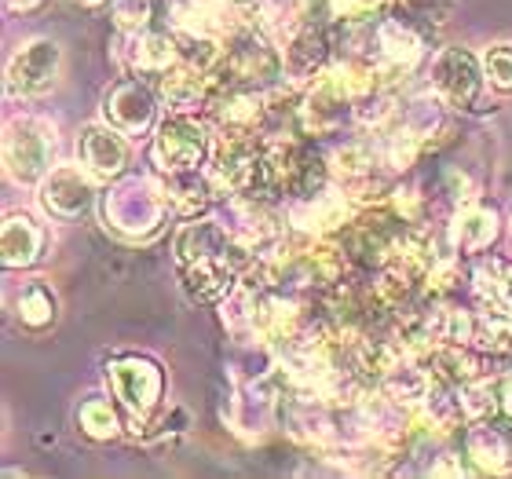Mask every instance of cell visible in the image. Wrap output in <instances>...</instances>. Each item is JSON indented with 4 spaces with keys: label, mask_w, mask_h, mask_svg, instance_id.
Instances as JSON below:
<instances>
[{
    "label": "cell",
    "mask_w": 512,
    "mask_h": 479,
    "mask_svg": "<svg viewBox=\"0 0 512 479\" xmlns=\"http://www.w3.org/2000/svg\"><path fill=\"white\" fill-rule=\"evenodd\" d=\"M55 132L41 118H15L4 128V169L19 187L44 183L52 172Z\"/></svg>",
    "instance_id": "cell-1"
},
{
    "label": "cell",
    "mask_w": 512,
    "mask_h": 479,
    "mask_svg": "<svg viewBox=\"0 0 512 479\" xmlns=\"http://www.w3.org/2000/svg\"><path fill=\"white\" fill-rule=\"evenodd\" d=\"M205 154H209V136L198 121H191L187 114H172L158 125L154 136V161L161 172H198L202 169Z\"/></svg>",
    "instance_id": "cell-2"
},
{
    "label": "cell",
    "mask_w": 512,
    "mask_h": 479,
    "mask_svg": "<svg viewBox=\"0 0 512 479\" xmlns=\"http://www.w3.org/2000/svg\"><path fill=\"white\" fill-rule=\"evenodd\" d=\"M59 66H63V52L55 41L41 37V41L22 44L8 63V96L37 99L52 92V85L59 81Z\"/></svg>",
    "instance_id": "cell-3"
},
{
    "label": "cell",
    "mask_w": 512,
    "mask_h": 479,
    "mask_svg": "<svg viewBox=\"0 0 512 479\" xmlns=\"http://www.w3.org/2000/svg\"><path fill=\"white\" fill-rule=\"evenodd\" d=\"M483 81H487V74L480 70L476 55L465 48H443L432 63V88L447 107L469 110L480 99Z\"/></svg>",
    "instance_id": "cell-4"
},
{
    "label": "cell",
    "mask_w": 512,
    "mask_h": 479,
    "mask_svg": "<svg viewBox=\"0 0 512 479\" xmlns=\"http://www.w3.org/2000/svg\"><path fill=\"white\" fill-rule=\"evenodd\" d=\"M110 384H114V395L132 414H150L158 406L161 392H165V377H161L158 362L139 359V355H125V359L110 362Z\"/></svg>",
    "instance_id": "cell-5"
},
{
    "label": "cell",
    "mask_w": 512,
    "mask_h": 479,
    "mask_svg": "<svg viewBox=\"0 0 512 479\" xmlns=\"http://www.w3.org/2000/svg\"><path fill=\"white\" fill-rule=\"evenodd\" d=\"M92 172H81V165H63L52 169L41 183V205L44 213H52L55 220H77L81 213L92 209L96 191H92Z\"/></svg>",
    "instance_id": "cell-6"
},
{
    "label": "cell",
    "mask_w": 512,
    "mask_h": 479,
    "mask_svg": "<svg viewBox=\"0 0 512 479\" xmlns=\"http://www.w3.org/2000/svg\"><path fill=\"white\" fill-rule=\"evenodd\" d=\"M256 165H260V143H256L253 136L220 132V139H216V147H213V169H209L216 187L249 191L256 176Z\"/></svg>",
    "instance_id": "cell-7"
},
{
    "label": "cell",
    "mask_w": 512,
    "mask_h": 479,
    "mask_svg": "<svg viewBox=\"0 0 512 479\" xmlns=\"http://www.w3.org/2000/svg\"><path fill=\"white\" fill-rule=\"evenodd\" d=\"M77 158L96 180H118L128 165V139L121 128L107 125H88L77 139Z\"/></svg>",
    "instance_id": "cell-8"
},
{
    "label": "cell",
    "mask_w": 512,
    "mask_h": 479,
    "mask_svg": "<svg viewBox=\"0 0 512 479\" xmlns=\"http://www.w3.org/2000/svg\"><path fill=\"white\" fill-rule=\"evenodd\" d=\"M417 59H421V37H417L406 22L384 19L381 26H377V48H374L377 74L392 81L395 74H406Z\"/></svg>",
    "instance_id": "cell-9"
},
{
    "label": "cell",
    "mask_w": 512,
    "mask_h": 479,
    "mask_svg": "<svg viewBox=\"0 0 512 479\" xmlns=\"http://www.w3.org/2000/svg\"><path fill=\"white\" fill-rule=\"evenodd\" d=\"M107 121L121 128L125 136L147 132L150 121H154V92L139 81H121L107 96Z\"/></svg>",
    "instance_id": "cell-10"
},
{
    "label": "cell",
    "mask_w": 512,
    "mask_h": 479,
    "mask_svg": "<svg viewBox=\"0 0 512 479\" xmlns=\"http://www.w3.org/2000/svg\"><path fill=\"white\" fill-rule=\"evenodd\" d=\"M235 286V264L227 256H216V260H198V264L187 267L183 275V289L187 297L198 300V304H213V300L227 297Z\"/></svg>",
    "instance_id": "cell-11"
},
{
    "label": "cell",
    "mask_w": 512,
    "mask_h": 479,
    "mask_svg": "<svg viewBox=\"0 0 512 479\" xmlns=\"http://www.w3.org/2000/svg\"><path fill=\"white\" fill-rule=\"evenodd\" d=\"M44 231L33 224L30 216H8L4 220V235H0V260L4 267H30L37 256H41Z\"/></svg>",
    "instance_id": "cell-12"
},
{
    "label": "cell",
    "mask_w": 512,
    "mask_h": 479,
    "mask_svg": "<svg viewBox=\"0 0 512 479\" xmlns=\"http://www.w3.org/2000/svg\"><path fill=\"white\" fill-rule=\"evenodd\" d=\"M235 249L227 231L216 220H198V224H187L176 238V256L183 264H198V260H216V256H227Z\"/></svg>",
    "instance_id": "cell-13"
},
{
    "label": "cell",
    "mask_w": 512,
    "mask_h": 479,
    "mask_svg": "<svg viewBox=\"0 0 512 479\" xmlns=\"http://www.w3.org/2000/svg\"><path fill=\"white\" fill-rule=\"evenodd\" d=\"M205 92H209V74L191 63H183V59L176 66H169L165 77H161V96H165V103L172 110H180V114L205 103Z\"/></svg>",
    "instance_id": "cell-14"
},
{
    "label": "cell",
    "mask_w": 512,
    "mask_h": 479,
    "mask_svg": "<svg viewBox=\"0 0 512 479\" xmlns=\"http://www.w3.org/2000/svg\"><path fill=\"white\" fill-rule=\"evenodd\" d=\"M450 238L458 245V253H480L498 238V213L483 205H465L450 224Z\"/></svg>",
    "instance_id": "cell-15"
},
{
    "label": "cell",
    "mask_w": 512,
    "mask_h": 479,
    "mask_svg": "<svg viewBox=\"0 0 512 479\" xmlns=\"http://www.w3.org/2000/svg\"><path fill=\"white\" fill-rule=\"evenodd\" d=\"M469 458L480 472H491V476H509L512 472V447L505 443L502 432L494 428H480L469 436Z\"/></svg>",
    "instance_id": "cell-16"
},
{
    "label": "cell",
    "mask_w": 512,
    "mask_h": 479,
    "mask_svg": "<svg viewBox=\"0 0 512 479\" xmlns=\"http://www.w3.org/2000/svg\"><path fill=\"white\" fill-rule=\"evenodd\" d=\"M15 319L22 330L44 333L55 322V293L44 282H30L15 300Z\"/></svg>",
    "instance_id": "cell-17"
},
{
    "label": "cell",
    "mask_w": 512,
    "mask_h": 479,
    "mask_svg": "<svg viewBox=\"0 0 512 479\" xmlns=\"http://www.w3.org/2000/svg\"><path fill=\"white\" fill-rule=\"evenodd\" d=\"M213 187L216 180L209 176L205 180L202 172H169V202L180 209V213L187 216H198V209H205L209 205V198H213Z\"/></svg>",
    "instance_id": "cell-18"
},
{
    "label": "cell",
    "mask_w": 512,
    "mask_h": 479,
    "mask_svg": "<svg viewBox=\"0 0 512 479\" xmlns=\"http://www.w3.org/2000/svg\"><path fill=\"white\" fill-rule=\"evenodd\" d=\"M476 293H480L491 311H502V315H512V264H480L476 267Z\"/></svg>",
    "instance_id": "cell-19"
},
{
    "label": "cell",
    "mask_w": 512,
    "mask_h": 479,
    "mask_svg": "<svg viewBox=\"0 0 512 479\" xmlns=\"http://www.w3.org/2000/svg\"><path fill=\"white\" fill-rule=\"evenodd\" d=\"M77 421H81V432H85L88 439H96V443H107V439L118 436V414H114V406L107 403V399H88V403H81V410H77Z\"/></svg>",
    "instance_id": "cell-20"
},
{
    "label": "cell",
    "mask_w": 512,
    "mask_h": 479,
    "mask_svg": "<svg viewBox=\"0 0 512 479\" xmlns=\"http://www.w3.org/2000/svg\"><path fill=\"white\" fill-rule=\"evenodd\" d=\"M132 59H136L139 70H169V66H176L183 59L180 55V41H172V37H139V48L132 52Z\"/></svg>",
    "instance_id": "cell-21"
},
{
    "label": "cell",
    "mask_w": 512,
    "mask_h": 479,
    "mask_svg": "<svg viewBox=\"0 0 512 479\" xmlns=\"http://www.w3.org/2000/svg\"><path fill=\"white\" fill-rule=\"evenodd\" d=\"M472 341L494 355H512V315L491 311V315L476 319V337Z\"/></svg>",
    "instance_id": "cell-22"
},
{
    "label": "cell",
    "mask_w": 512,
    "mask_h": 479,
    "mask_svg": "<svg viewBox=\"0 0 512 479\" xmlns=\"http://www.w3.org/2000/svg\"><path fill=\"white\" fill-rule=\"evenodd\" d=\"M421 147H425V132H417L414 125H399L388 136V161H392L395 169H410L414 165V158L421 154Z\"/></svg>",
    "instance_id": "cell-23"
},
{
    "label": "cell",
    "mask_w": 512,
    "mask_h": 479,
    "mask_svg": "<svg viewBox=\"0 0 512 479\" xmlns=\"http://www.w3.org/2000/svg\"><path fill=\"white\" fill-rule=\"evenodd\" d=\"M483 74L494 88L512 92V48L509 44H494L491 52L483 55Z\"/></svg>",
    "instance_id": "cell-24"
},
{
    "label": "cell",
    "mask_w": 512,
    "mask_h": 479,
    "mask_svg": "<svg viewBox=\"0 0 512 479\" xmlns=\"http://www.w3.org/2000/svg\"><path fill=\"white\" fill-rule=\"evenodd\" d=\"M114 15H118L121 30L139 33L143 26H147L150 4H147V0H118V4H114Z\"/></svg>",
    "instance_id": "cell-25"
},
{
    "label": "cell",
    "mask_w": 512,
    "mask_h": 479,
    "mask_svg": "<svg viewBox=\"0 0 512 479\" xmlns=\"http://www.w3.org/2000/svg\"><path fill=\"white\" fill-rule=\"evenodd\" d=\"M447 194L458 205H472V198H476V183H472L469 176H465V172L450 169L447 172Z\"/></svg>",
    "instance_id": "cell-26"
},
{
    "label": "cell",
    "mask_w": 512,
    "mask_h": 479,
    "mask_svg": "<svg viewBox=\"0 0 512 479\" xmlns=\"http://www.w3.org/2000/svg\"><path fill=\"white\" fill-rule=\"evenodd\" d=\"M465 472V465H461V458H454V454H443V458L432 465V476H461Z\"/></svg>",
    "instance_id": "cell-27"
},
{
    "label": "cell",
    "mask_w": 512,
    "mask_h": 479,
    "mask_svg": "<svg viewBox=\"0 0 512 479\" xmlns=\"http://www.w3.org/2000/svg\"><path fill=\"white\" fill-rule=\"evenodd\" d=\"M41 0H8V8L11 11H30V8H37Z\"/></svg>",
    "instance_id": "cell-28"
},
{
    "label": "cell",
    "mask_w": 512,
    "mask_h": 479,
    "mask_svg": "<svg viewBox=\"0 0 512 479\" xmlns=\"http://www.w3.org/2000/svg\"><path fill=\"white\" fill-rule=\"evenodd\" d=\"M88 4H92V0H88Z\"/></svg>",
    "instance_id": "cell-29"
}]
</instances>
